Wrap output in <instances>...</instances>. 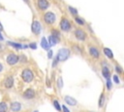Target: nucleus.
<instances>
[{
  "label": "nucleus",
  "mask_w": 124,
  "mask_h": 112,
  "mask_svg": "<svg viewBox=\"0 0 124 112\" xmlns=\"http://www.w3.org/2000/svg\"><path fill=\"white\" fill-rule=\"evenodd\" d=\"M56 56H57V58H58L59 61H65L70 56V51L68 49H66V48H62V49H60L58 51Z\"/></svg>",
  "instance_id": "obj_1"
},
{
  "label": "nucleus",
  "mask_w": 124,
  "mask_h": 112,
  "mask_svg": "<svg viewBox=\"0 0 124 112\" xmlns=\"http://www.w3.org/2000/svg\"><path fill=\"white\" fill-rule=\"evenodd\" d=\"M21 78H22V80H23L24 82L29 83V82H31V81L33 80L34 74H33V72H32L31 70H29V69H24V70L21 72Z\"/></svg>",
  "instance_id": "obj_2"
},
{
  "label": "nucleus",
  "mask_w": 124,
  "mask_h": 112,
  "mask_svg": "<svg viewBox=\"0 0 124 112\" xmlns=\"http://www.w3.org/2000/svg\"><path fill=\"white\" fill-rule=\"evenodd\" d=\"M44 20L46 24H53L56 20V17L52 12H46L44 15Z\"/></svg>",
  "instance_id": "obj_3"
},
{
  "label": "nucleus",
  "mask_w": 124,
  "mask_h": 112,
  "mask_svg": "<svg viewBox=\"0 0 124 112\" xmlns=\"http://www.w3.org/2000/svg\"><path fill=\"white\" fill-rule=\"evenodd\" d=\"M71 27H72V25H71V22L69 21V19H67L66 18L61 19V20H60V28H61L62 31L68 32V31L71 30Z\"/></svg>",
  "instance_id": "obj_4"
},
{
  "label": "nucleus",
  "mask_w": 124,
  "mask_h": 112,
  "mask_svg": "<svg viewBox=\"0 0 124 112\" xmlns=\"http://www.w3.org/2000/svg\"><path fill=\"white\" fill-rule=\"evenodd\" d=\"M41 29H42V26H41V23L39 20L35 19L33 22H32V25H31V30L32 32L35 34V35H39L41 33Z\"/></svg>",
  "instance_id": "obj_5"
},
{
  "label": "nucleus",
  "mask_w": 124,
  "mask_h": 112,
  "mask_svg": "<svg viewBox=\"0 0 124 112\" xmlns=\"http://www.w3.org/2000/svg\"><path fill=\"white\" fill-rule=\"evenodd\" d=\"M18 60H19V56L17 55H16V54H10L6 57V61L10 65H15L16 63H17Z\"/></svg>",
  "instance_id": "obj_6"
},
{
  "label": "nucleus",
  "mask_w": 124,
  "mask_h": 112,
  "mask_svg": "<svg viewBox=\"0 0 124 112\" xmlns=\"http://www.w3.org/2000/svg\"><path fill=\"white\" fill-rule=\"evenodd\" d=\"M75 37H76L78 40H79V41H84V40L86 39L87 35H86V33H85L82 29L78 28V29L75 30Z\"/></svg>",
  "instance_id": "obj_7"
},
{
  "label": "nucleus",
  "mask_w": 124,
  "mask_h": 112,
  "mask_svg": "<svg viewBox=\"0 0 124 112\" xmlns=\"http://www.w3.org/2000/svg\"><path fill=\"white\" fill-rule=\"evenodd\" d=\"M37 5H38V8L40 10L45 11L49 7V2L47 0H38L37 1Z\"/></svg>",
  "instance_id": "obj_8"
},
{
  "label": "nucleus",
  "mask_w": 124,
  "mask_h": 112,
  "mask_svg": "<svg viewBox=\"0 0 124 112\" xmlns=\"http://www.w3.org/2000/svg\"><path fill=\"white\" fill-rule=\"evenodd\" d=\"M89 55L94 57V58H98L100 56V51L96 48V47H89Z\"/></svg>",
  "instance_id": "obj_9"
},
{
  "label": "nucleus",
  "mask_w": 124,
  "mask_h": 112,
  "mask_svg": "<svg viewBox=\"0 0 124 112\" xmlns=\"http://www.w3.org/2000/svg\"><path fill=\"white\" fill-rule=\"evenodd\" d=\"M34 96H35V92H34V90H32V89L26 90V91L24 92V93H23V97L28 98V99H31V98H33Z\"/></svg>",
  "instance_id": "obj_10"
},
{
  "label": "nucleus",
  "mask_w": 124,
  "mask_h": 112,
  "mask_svg": "<svg viewBox=\"0 0 124 112\" xmlns=\"http://www.w3.org/2000/svg\"><path fill=\"white\" fill-rule=\"evenodd\" d=\"M64 100H65V102H66L67 104H69V105H71V106L77 105V100H76L74 97L70 96V95H66V96L64 97Z\"/></svg>",
  "instance_id": "obj_11"
},
{
  "label": "nucleus",
  "mask_w": 124,
  "mask_h": 112,
  "mask_svg": "<svg viewBox=\"0 0 124 112\" xmlns=\"http://www.w3.org/2000/svg\"><path fill=\"white\" fill-rule=\"evenodd\" d=\"M13 85H14V79H13V77H12V76H8V77L5 79V81H4V86H5L6 88L10 89V88L13 87Z\"/></svg>",
  "instance_id": "obj_12"
},
{
  "label": "nucleus",
  "mask_w": 124,
  "mask_h": 112,
  "mask_svg": "<svg viewBox=\"0 0 124 112\" xmlns=\"http://www.w3.org/2000/svg\"><path fill=\"white\" fill-rule=\"evenodd\" d=\"M20 109H21V104L19 102H17V101L12 102V104H11V110L13 112H18Z\"/></svg>",
  "instance_id": "obj_13"
},
{
  "label": "nucleus",
  "mask_w": 124,
  "mask_h": 112,
  "mask_svg": "<svg viewBox=\"0 0 124 112\" xmlns=\"http://www.w3.org/2000/svg\"><path fill=\"white\" fill-rule=\"evenodd\" d=\"M41 46H42V48L44 50H48L49 47H50V44H49V42L45 37H43L42 40H41Z\"/></svg>",
  "instance_id": "obj_14"
},
{
  "label": "nucleus",
  "mask_w": 124,
  "mask_h": 112,
  "mask_svg": "<svg viewBox=\"0 0 124 112\" xmlns=\"http://www.w3.org/2000/svg\"><path fill=\"white\" fill-rule=\"evenodd\" d=\"M103 53L105 56H107L108 58H113V54H112V51L108 48H104L103 49Z\"/></svg>",
  "instance_id": "obj_15"
},
{
  "label": "nucleus",
  "mask_w": 124,
  "mask_h": 112,
  "mask_svg": "<svg viewBox=\"0 0 124 112\" xmlns=\"http://www.w3.org/2000/svg\"><path fill=\"white\" fill-rule=\"evenodd\" d=\"M102 75H103L105 78L109 79V77H110V72H109V70H108V67H103V69H102Z\"/></svg>",
  "instance_id": "obj_16"
},
{
  "label": "nucleus",
  "mask_w": 124,
  "mask_h": 112,
  "mask_svg": "<svg viewBox=\"0 0 124 112\" xmlns=\"http://www.w3.org/2000/svg\"><path fill=\"white\" fill-rule=\"evenodd\" d=\"M48 42H49L50 46H54V45H56V44L59 42V39H57V38L53 37L52 35H50V36L48 37Z\"/></svg>",
  "instance_id": "obj_17"
},
{
  "label": "nucleus",
  "mask_w": 124,
  "mask_h": 112,
  "mask_svg": "<svg viewBox=\"0 0 124 112\" xmlns=\"http://www.w3.org/2000/svg\"><path fill=\"white\" fill-rule=\"evenodd\" d=\"M7 109H8L7 103L4 101L0 102V112H7Z\"/></svg>",
  "instance_id": "obj_18"
},
{
  "label": "nucleus",
  "mask_w": 124,
  "mask_h": 112,
  "mask_svg": "<svg viewBox=\"0 0 124 112\" xmlns=\"http://www.w3.org/2000/svg\"><path fill=\"white\" fill-rule=\"evenodd\" d=\"M8 45L16 48V49H22V45L19 43H15V42H8Z\"/></svg>",
  "instance_id": "obj_19"
},
{
  "label": "nucleus",
  "mask_w": 124,
  "mask_h": 112,
  "mask_svg": "<svg viewBox=\"0 0 124 112\" xmlns=\"http://www.w3.org/2000/svg\"><path fill=\"white\" fill-rule=\"evenodd\" d=\"M75 21H76L78 24H79V25H84V24H85L84 19H81V18H78V17H76V18H75Z\"/></svg>",
  "instance_id": "obj_20"
},
{
  "label": "nucleus",
  "mask_w": 124,
  "mask_h": 112,
  "mask_svg": "<svg viewBox=\"0 0 124 112\" xmlns=\"http://www.w3.org/2000/svg\"><path fill=\"white\" fill-rule=\"evenodd\" d=\"M69 11H70V13L73 15V16H77L78 15V10L76 9V8H74V7H72V6H69Z\"/></svg>",
  "instance_id": "obj_21"
},
{
  "label": "nucleus",
  "mask_w": 124,
  "mask_h": 112,
  "mask_svg": "<svg viewBox=\"0 0 124 112\" xmlns=\"http://www.w3.org/2000/svg\"><path fill=\"white\" fill-rule=\"evenodd\" d=\"M104 102H105V94L102 93L100 96V99H99V107H102L104 105Z\"/></svg>",
  "instance_id": "obj_22"
},
{
  "label": "nucleus",
  "mask_w": 124,
  "mask_h": 112,
  "mask_svg": "<svg viewBox=\"0 0 124 112\" xmlns=\"http://www.w3.org/2000/svg\"><path fill=\"white\" fill-rule=\"evenodd\" d=\"M51 35H52L53 37L57 38V39L60 38V33H59V31H57V30H55V29H53V30L51 31Z\"/></svg>",
  "instance_id": "obj_23"
},
{
  "label": "nucleus",
  "mask_w": 124,
  "mask_h": 112,
  "mask_svg": "<svg viewBox=\"0 0 124 112\" xmlns=\"http://www.w3.org/2000/svg\"><path fill=\"white\" fill-rule=\"evenodd\" d=\"M53 105H54V107H55V109H56V110H58V111H60V110H61V106L59 105V103H58V101H57V100H54V101H53Z\"/></svg>",
  "instance_id": "obj_24"
},
{
  "label": "nucleus",
  "mask_w": 124,
  "mask_h": 112,
  "mask_svg": "<svg viewBox=\"0 0 124 112\" xmlns=\"http://www.w3.org/2000/svg\"><path fill=\"white\" fill-rule=\"evenodd\" d=\"M57 86L59 89H61L63 87V81H62V78H59L58 81H57Z\"/></svg>",
  "instance_id": "obj_25"
},
{
  "label": "nucleus",
  "mask_w": 124,
  "mask_h": 112,
  "mask_svg": "<svg viewBox=\"0 0 124 112\" xmlns=\"http://www.w3.org/2000/svg\"><path fill=\"white\" fill-rule=\"evenodd\" d=\"M115 70H116V72H117V73H120V74L123 72L122 67H121V66H119V65H116V66H115Z\"/></svg>",
  "instance_id": "obj_26"
},
{
  "label": "nucleus",
  "mask_w": 124,
  "mask_h": 112,
  "mask_svg": "<svg viewBox=\"0 0 124 112\" xmlns=\"http://www.w3.org/2000/svg\"><path fill=\"white\" fill-rule=\"evenodd\" d=\"M29 48H31V49H33V50H36V49H37V45H36V43H35V42L30 43V44H29Z\"/></svg>",
  "instance_id": "obj_27"
},
{
  "label": "nucleus",
  "mask_w": 124,
  "mask_h": 112,
  "mask_svg": "<svg viewBox=\"0 0 124 112\" xmlns=\"http://www.w3.org/2000/svg\"><path fill=\"white\" fill-rule=\"evenodd\" d=\"M107 88L108 90L111 89V81H110V79H107Z\"/></svg>",
  "instance_id": "obj_28"
},
{
  "label": "nucleus",
  "mask_w": 124,
  "mask_h": 112,
  "mask_svg": "<svg viewBox=\"0 0 124 112\" xmlns=\"http://www.w3.org/2000/svg\"><path fill=\"white\" fill-rule=\"evenodd\" d=\"M112 79H113V82H114L115 84H119V79H118V76H117V75H113Z\"/></svg>",
  "instance_id": "obj_29"
},
{
  "label": "nucleus",
  "mask_w": 124,
  "mask_h": 112,
  "mask_svg": "<svg viewBox=\"0 0 124 112\" xmlns=\"http://www.w3.org/2000/svg\"><path fill=\"white\" fill-rule=\"evenodd\" d=\"M62 109H63V111H64V112H70V110L66 107V105H62Z\"/></svg>",
  "instance_id": "obj_30"
},
{
  "label": "nucleus",
  "mask_w": 124,
  "mask_h": 112,
  "mask_svg": "<svg viewBox=\"0 0 124 112\" xmlns=\"http://www.w3.org/2000/svg\"><path fill=\"white\" fill-rule=\"evenodd\" d=\"M48 56V58H51V56H52V51H50V50L48 51V56Z\"/></svg>",
  "instance_id": "obj_31"
},
{
  "label": "nucleus",
  "mask_w": 124,
  "mask_h": 112,
  "mask_svg": "<svg viewBox=\"0 0 124 112\" xmlns=\"http://www.w3.org/2000/svg\"><path fill=\"white\" fill-rule=\"evenodd\" d=\"M3 70V64L2 63H0V72Z\"/></svg>",
  "instance_id": "obj_32"
},
{
  "label": "nucleus",
  "mask_w": 124,
  "mask_h": 112,
  "mask_svg": "<svg viewBox=\"0 0 124 112\" xmlns=\"http://www.w3.org/2000/svg\"><path fill=\"white\" fill-rule=\"evenodd\" d=\"M3 39H4V38H3V36H2V34L0 33V41H2Z\"/></svg>",
  "instance_id": "obj_33"
},
{
  "label": "nucleus",
  "mask_w": 124,
  "mask_h": 112,
  "mask_svg": "<svg viewBox=\"0 0 124 112\" xmlns=\"http://www.w3.org/2000/svg\"><path fill=\"white\" fill-rule=\"evenodd\" d=\"M3 30V26H2V24L0 23V31H2Z\"/></svg>",
  "instance_id": "obj_34"
},
{
  "label": "nucleus",
  "mask_w": 124,
  "mask_h": 112,
  "mask_svg": "<svg viewBox=\"0 0 124 112\" xmlns=\"http://www.w3.org/2000/svg\"><path fill=\"white\" fill-rule=\"evenodd\" d=\"M23 1H24V2H25V3H27V4H28V3H29V0H23Z\"/></svg>",
  "instance_id": "obj_35"
},
{
  "label": "nucleus",
  "mask_w": 124,
  "mask_h": 112,
  "mask_svg": "<svg viewBox=\"0 0 124 112\" xmlns=\"http://www.w3.org/2000/svg\"><path fill=\"white\" fill-rule=\"evenodd\" d=\"M33 112H39V111H38V110H35V111H33Z\"/></svg>",
  "instance_id": "obj_36"
}]
</instances>
